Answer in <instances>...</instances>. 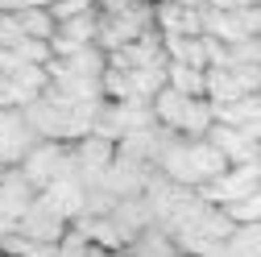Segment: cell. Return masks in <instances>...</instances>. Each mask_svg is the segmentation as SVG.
Here are the masks:
<instances>
[{
	"label": "cell",
	"mask_w": 261,
	"mask_h": 257,
	"mask_svg": "<svg viewBox=\"0 0 261 257\" xmlns=\"http://www.w3.org/2000/svg\"><path fill=\"white\" fill-rule=\"evenodd\" d=\"M158 170L170 174L182 187H207L212 178H220L228 170V158L220 153V145L207 133L203 137H174L166 145V153H162Z\"/></svg>",
	"instance_id": "6da1fadb"
},
{
	"label": "cell",
	"mask_w": 261,
	"mask_h": 257,
	"mask_svg": "<svg viewBox=\"0 0 261 257\" xmlns=\"http://www.w3.org/2000/svg\"><path fill=\"white\" fill-rule=\"evenodd\" d=\"M153 116L158 124H166L170 133L178 137H203L207 128L216 124V104L207 95H195V91H178V87H158L153 91Z\"/></svg>",
	"instance_id": "7a4b0ae2"
},
{
	"label": "cell",
	"mask_w": 261,
	"mask_h": 257,
	"mask_svg": "<svg viewBox=\"0 0 261 257\" xmlns=\"http://www.w3.org/2000/svg\"><path fill=\"white\" fill-rule=\"evenodd\" d=\"M232 228H237V220L228 216V208L203 199V191H199V203H195V208L178 220V228H174L170 237H174L178 253L203 257V253H212L216 245H224L228 237H232Z\"/></svg>",
	"instance_id": "3957f363"
},
{
	"label": "cell",
	"mask_w": 261,
	"mask_h": 257,
	"mask_svg": "<svg viewBox=\"0 0 261 257\" xmlns=\"http://www.w3.org/2000/svg\"><path fill=\"white\" fill-rule=\"evenodd\" d=\"M21 174L34 183L38 191H46L50 183L75 174V158H71V141H54V137H38L34 149L21 158Z\"/></svg>",
	"instance_id": "277c9868"
},
{
	"label": "cell",
	"mask_w": 261,
	"mask_h": 257,
	"mask_svg": "<svg viewBox=\"0 0 261 257\" xmlns=\"http://www.w3.org/2000/svg\"><path fill=\"white\" fill-rule=\"evenodd\" d=\"M38 133L29 116L17 108V104H0V170L5 166H21V158L34 149Z\"/></svg>",
	"instance_id": "5b68a950"
},
{
	"label": "cell",
	"mask_w": 261,
	"mask_h": 257,
	"mask_svg": "<svg viewBox=\"0 0 261 257\" xmlns=\"http://www.w3.org/2000/svg\"><path fill=\"white\" fill-rule=\"evenodd\" d=\"M71 228V220L62 216L54 203H46L42 195L25 208V216L17 220V237L21 241H29V245H54V241H62V233Z\"/></svg>",
	"instance_id": "8992f818"
},
{
	"label": "cell",
	"mask_w": 261,
	"mask_h": 257,
	"mask_svg": "<svg viewBox=\"0 0 261 257\" xmlns=\"http://www.w3.org/2000/svg\"><path fill=\"white\" fill-rule=\"evenodd\" d=\"M257 187H261V162H241V166H228L220 178H212V183L199 187V191H203V199H212V203H220V208H232V203H241L245 195H253Z\"/></svg>",
	"instance_id": "52a82bcc"
},
{
	"label": "cell",
	"mask_w": 261,
	"mask_h": 257,
	"mask_svg": "<svg viewBox=\"0 0 261 257\" xmlns=\"http://www.w3.org/2000/svg\"><path fill=\"white\" fill-rule=\"evenodd\" d=\"M71 158H75V178L79 183H95L104 178L112 158H116V141L104 137V133H87L79 141H71Z\"/></svg>",
	"instance_id": "ba28073f"
},
{
	"label": "cell",
	"mask_w": 261,
	"mask_h": 257,
	"mask_svg": "<svg viewBox=\"0 0 261 257\" xmlns=\"http://www.w3.org/2000/svg\"><path fill=\"white\" fill-rule=\"evenodd\" d=\"M153 25H158L162 38H203V5L158 0L153 5Z\"/></svg>",
	"instance_id": "9c48e42d"
},
{
	"label": "cell",
	"mask_w": 261,
	"mask_h": 257,
	"mask_svg": "<svg viewBox=\"0 0 261 257\" xmlns=\"http://www.w3.org/2000/svg\"><path fill=\"white\" fill-rule=\"evenodd\" d=\"M207 137L220 145V153L228 158V166L261 162V137H253L249 128H241V124H224V120H216V124L207 128Z\"/></svg>",
	"instance_id": "30bf717a"
},
{
	"label": "cell",
	"mask_w": 261,
	"mask_h": 257,
	"mask_svg": "<svg viewBox=\"0 0 261 257\" xmlns=\"http://www.w3.org/2000/svg\"><path fill=\"white\" fill-rule=\"evenodd\" d=\"M34 199H38V187L21 174V166H5V170H0V212H5V216L21 220L25 208Z\"/></svg>",
	"instance_id": "8fae6325"
},
{
	"label": "cell",
	"mask_w": 261,
	"mask_h": 257,
	"mask_svg": "<svg viewBox=\"0 0 261 257\" xmlns=\"http://www.w3.org/2000/svg\"><path fill=\"white\" fill-rule=\"evenodd\" d=\"M38 195L46 199V203H54L67 220H75V216H83V208H87V191H83V183L75 178V174H67V178H58V183H50L46 191H38Z\"/></svg>",
	"instance_id": "7c38bea8"
},
{
	"label": "cell",
	"mask_w": 261,
	"mask_h": 257,
	"mask_svg": "<svg viewBox=\"0 0 261 257\" xmlns=\"http://www.w3.org/2000/svg\"><path fill=\"white\" fill-rule=\"evenodd\" d=\"M216 120L241 124V128H249L253 137H261V91H249V95H241V100L216 108Z\"/></svg>",
	"instance_id": "4fadbf2b"
},
{
	"label": "cell",
	"mask_w": 261,
	"mask_h": 257,
	"mask_svg": "<svg viewBox=\"0 0 261 257\" xmlns=\"http://www.w3.org/2000/svg\"><path fill=\"white\" fill-rule=\"evenodd\" d=\"M124 253H128V257H174L178 245H174L170 233H162L158 224H153V228H145L133 245H124Z\"/></svg>",
	"instance_id": "5bb4252c"
},
{
	"label": "cell",
	"mask_w": 261,
	"mask_h": 257,
	"mask_svg": "<svg viewBox=\"0 0 261 257\" xmlns=\"http://www.w3.org/2000/svg\"><path fill=\"white\" fill-rule=\"evenodd\" d=\"M166 83L178 91H195V95H207V67H191V62H174L166 67Z\"/></svg>",
	"instance_id": "9a60e30c"
},
{
	"label": "cell",
	"mask_w": 261,
	"mask_h": 257,
	"mask_svg": "<svg viewBox=\"0 0 261 257\" xmlns=\"http://www.w3.org/2000/svg\"><path fill=\"white\" fill-rule=\"evenodd\" d=\"M166 54L174 62H191V67H207V34L203 38H162Z\"/></svg>",
	"instance_id": "2e32d148"
},
{
	"label": "cell",
	"mask_w": 261,
	"mask_h": 257,
	"mask_svg": "<svg viewBox=\"0 0 261 257\" xmlns=\"http://www.w3.org/2000/svg\"><path fill=\"white\" fill-rule=\"evenodd\" d=\"M228 216H232L237 224H257V220H261V187L253 191V195H245L241 203H232V208H228Z\"/></svg>",
	"instance_id": "e0dca14e"
},
{
	"label": "cell",
	"mask_w": 261,
	"mask_h": 257,
	"mask_svg": "<svg viewBox=\"0 0 261 257\" xmlns=\"http://www.w3.org/2000/svg\"><path fill=\"white\" fill-rule=\"evenodd\" d=\"M17 42H25L17 9H0V46H17Z\"/></svg>",
	"instance_id": "ac0fdd59"
},
{
	"label": "cell",
	"mask_w": 261,
	"mask_h": 257,
	"mask_svg": "<svg viewBox=\"0 0 261 257\" xmlns=\"http://www.w3.org/2000/svg\"><path fill=\"white\" fill-rule=\"evenodd\" d=\"M237 21L245 34H261V5H237Z\"/></svg>",
	"instance_id": "d6986e66"
},
{
	"label": "cell",
	"mask_w": 261,
	"mask_h": 257,
	"mask_svg": "<svg viewBox=\"0 0 261 257\" xmlns=\"http://www.w3.org/2000/svg\"><path fill=\"white\" fill-rule=\"evenodd\" d=\"M83 257H112V249H104V245H95V241H91V249H87Z\"/></svg>",
	"instance_id": "ffe728a7"
},
{
	"label": "cell",
	"mask_w": 261,
	"mask_h": 257,
	"mask_svg": "<svg viewBox=\"0 0 261 257\" xmlns=\"http://www.w3.org/2000/svg\"><path fill=\"white\" fill-rule=\"evenodd\" d=\"M212 9H237V5H245V0H207Z\"/></svg>",
	"instance_id": "44dd1931"
},
{
	"label": "cell",
	"mask_w": 261,
	"mask_h": 257,
	"mask_svg": "<svg viewBox=\"0 0 261 257\" xmlns=\"http://www.w3.org/2000/svg\"><path fill=\"white\" fill-rule=\"evenodd\" d=\"M174 5H207V0H174Z\"/></svg>",
	"instance_id": "7402d4cb"
},
{
	"label": "cell",
	"mask_w": 261,
	"mask_h": 257,
	"mask_svg": "<svg viewBox=\"0 0 261 257\" xmlns=\"http://www.w3.org/2000/svg\"><path fill=\"white\" fill-rule=\"evenodd\" d=\"M112 257H128V253H124V249H116V253H112Z\"/></svg>",
	"instance_id": "603a6c76"
},
{
	"label": "cell",
	"mask_w": 261,
	"mask_h": 257,
	"mask_svg": "<svg viewBox=\"0 0 261 257\" xmlns=\"http://www.w3.org/2000/svg\"><path fill=\"white\" fill-rule=\"evenodd\" d=\"M245 5H261V0H245Z\"/></svg>",
	"instance_id": "cb8c5ba5"
},
{
	"label": "cell",
	"mask_w": 261,
	"mask_h": 257,
	"mask_svg": "<svg viewBox=\"0 0 261 257\" xmlns=\"http://www.w3.org/2000/svg\"><path fill=\"white\" fill-rule=\"evenodd\" d=\"M174 257H191V253H174Z\"/></svg>",
	"instance_id": "d4e9b609"
},
{
	"label": "cell",
	"mask_w": 261,
	"mask_h": 257,
	"mask_svg": "<svg viewBox=\"0 0 261 257\" xmlns=\"http://www.w3.org/2000/svg\"><path fill=\"white\" fill-rule=\"evenodd\" d=\"M0 257H9V253H0Z\"/></svg>",
	"instance_id": "484cf974"
}]
</instances>
